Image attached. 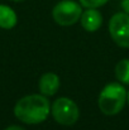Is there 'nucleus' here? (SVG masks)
I'll list each match as a JSON object with an SVG mask.
<instances>
[{
  "label": "nucleus",
  "mask_w": 129,
  "mask_h": 130,
  "mask_svg": "<svg viewBox=\"0 0 129 130\" xmlns=\"http://www.w3.org/2000/svg\"><path fill=\"white\" fill-rule=\"evenodd\" d=\"M128 100H129V93H128Z\"/></svg>",
  "instance_id": "14"
},
{
  "label": "nucleus",
  "mask_w": 129,
  "mask_h": 130,
  "mask_svg": "<svg viewBox=\"0 0 129 130\" xmlns=\"http://www.w3.org/2000/svg\"><path fill=\"white\" fill-rule=\"evenodd\" d=\"M52 115L58 124L70 126L79 120L80 111L72 100L67 97H60L52 105Z\"/></svg>",
  "instance_id": "4"
},
{
  "label": "nucleus",
  "mask_w": 129,
  "mask_h": 130,
  "mask_svg": "<svg viewBox=\"0 0 129 130\" xmlns=\"http://www.w3.org/2000/svg\"><path fill=\"white\" fill-rule=\"evenodd\" d=\"M103 23V17L100 14V11H97L94 8L87 9L81 14V24L84 27V29L87 32H95L100 28Z\"/></svg>",
  "instance_id": "6"
},
{
  "label": "nucleus",
  "mask_w": 129,
  "mask_h": 130,
  "mask_svg": "<svg viewBox=\"0 0 129 130\" xmlns=\"http://www.w3.org/2000/svg\"><path fill=\"white\" fill-rule=\"evenodd\" d=\"M82 9L74 0H62L60 1L52 11L53 19L57 24L62 27H70L81 19Z\"/></svg>",
  "instance_id": "3"
},
{
  "label": "nucleus",
  "mask_w": 129,
  "mask_h": 130,
  "mask_svg": "<svg viewBox=\"0 0 129 130\" xmlns=\"http://www.w3.org/2000/svg\"><path fill=\"white\" fill-rule=\"evenodd\" d=\"M4 130H24L23 128H20V126H17V125H11V126H8L6 129Z\"/></svg>",
  "instance_id": "12"
},
{
  "label": "nucleus",
  "mask_w": 129,
  "mask_h": 130,
  "mask_svg": "<svg viewBox=\"0 0 129 130\" xmlns=\"http://www.w3.org/2000/svg\"><path fill=\"white\" fill-rule=\"evenodd\" d=\"M120 5H122V8H123L124 13L129 14V0H122Z\"/></svg>",
  "instance_id": "11"
},
{
  "label": "nucleus",
  "mask_w": 129,
  "mask_h": 130,
  "mask_svg": "<svg viewBox=\"0 0 129 130\" xmlns=\"http://www.w3.org/2000/svg\"><path fill=\"white\" fill-rule=\"evenodd\" d=\"M51 105L43 95H28L22 97L14 106V115L25 124H39L49 114Z\"/></svg>",
  "instance_id": "1"
},
{
  "label": "nucleus",
  "mask_w": 129,
  "mask_h": 130,
  "mask_svg": "<svg viewBox=\"0 0 129 130\" xmlns=\"http://www.w3.org/2000/svg\"><path fill=\"white\" fill-rule=\"evenodd\" d=\"M127 99H128V95H127L125 88L120 84L111 82V84H108L100 92L97 104L103 114L117 115L118 112L123 110Z\"/></svg>",
  "instance_id": "2"
},
{
  "label": "nucleus",
  "mask_w": 129,
  "mask_h": 130,
  "mask_svg": "<svg viewBox=\"0 0 129 130\" xmlns=\"http://www.w3.org/2000/svg\"><path fill=\"white\" fill-rule=\"evenodd\" d=\"M60 88V78L53 72L44 73L39 80V90L44 96L54 95Z\"/></svg>",
  "instance_id": "7"
},
{
  "label": "nucleus",
  "mask_w": 129,
  "mask_h": 130,
  "mask_svg": "<svg viewBox=\"0 0 129 130\" xmlns=\"http://www.w3.org/2000/svg\"><path fill=\"white\" fill-rule=\"evenodd\" d=\"M18 19L15 11L9 8L8 5L0 4V28L3 29H11L15 27Z\"/></svg>",
  "instance_id": "8"
},
{
  "label": "nucleus",
  "mask_w": 129,
  "mask_h": 130,
  "mask_svg": "<svg viewBox=\"0 0 129 130\" xmlns=\"http://www.w3.org/2000/svg\"><path fill=\"white\" fill-rule=\"evenodd\" d=\"M115 76L120 82L129 85V59H123L117 64Z\"/></svg>",
  "instance_id": "9"
},
{
  "label": "nucleus",
  "mask_w": 129,
  "mask_h": 130,
  "mask_svg": "<svg viewBox=\"0 0 129 130\" xmlns=\"http://www.w3.org/2000/svg\"><path fill=\"white\" fill-rule=\"evenodd\" d=\"M11 1H22V0H11Z\"/></svg>",
  "instance_id": "13"
},
{
  "label": "nucleus",
  "mask_w": 129,
  "mask_h": 130,
  "mask_svg": "<svg viewBox=\"0 0 129 130\" xmlns=\"http://www.w3.org/2000/svg\"><path fill=\"white\" fill-rule=\"evenodd\" d=\"M108 1H109V0H80L81 5L87 8V9H90V8L96 9V8H99V6H103V5L106 4Z\"/></svg>",
  "instance_id": "10"
},
{
  "label": "nucleus",
  "mask_w": 129,
  "mask_h": 130,
  "mask_svg": "<svg viewBox=\"0 0 129 130\" xmlns=\"http://www.w3.org/2000/svg\"><path fill=\"white\" fill-rule=\"evenodd\" d=\"M109 32L119 47L129 48V14L117 13L109 22Z\"/></svg>",
  "instance_id": "5"
}]
</instances>
